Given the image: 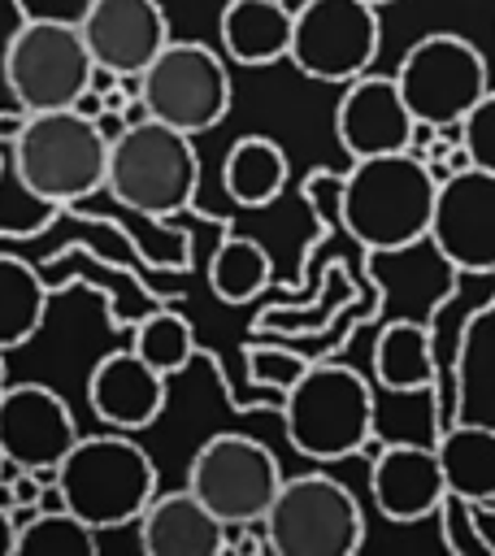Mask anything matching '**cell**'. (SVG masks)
Segmentation results:
<instances>
[{
	"label": "cell",
	"mask_w": 495,
	"mask_h": 556,
	"mask_svg": "<svg viewBox=\"0 0 495 556\" xmlns=\"http://www.w3.org/2000/svg\"><path fill=\"white\" fill-rule=\"evenodd\" d=\"M439 174L417 152L360 156L339 178L343 230L365 252H404L430 235Z\"/></svg>",
	"instance_id": "obj_1"
},
{
	"label": "cell",
	"mask_w": 495,
	"mask_h": 556,
	"mask_svg": "<svg viewBox=\"0 0 495 556\" xmlns=\"http://www.w3.org/2000/svg\"><path fill=\"white\" fill-rule=\"evenodd\" d=\"M221 187L239 208H265L287 187V152L269 135H243L221 156Z\"/></svg>",
	"instance_id": "obj_22"
},
{
	"label": "cell",
	"mask_w": 495,
	"mask_h": 556,
	"mask_svg": "<svg viewBox=\"0 0 495 556\" xmlns=\"http://www.w3.org/2000/svg\"><path fill=\"white\" fill-rule=\"evenodd\" d=\"M412 130H417V117L404 104L395 74L365 70L360 78L343 83V96L334 104V139L352 161L382 156V152H408Z\"/></svg>",
	"instance_id": "obj_14"
},
{
	"label": "cell",
	"mask_w": 495,
	"mask_h": 556,
	"mask_svg": "<svg viewBox=\"0 0 495 556\" xmlns=\"http://www.w3.org/2000/svg\"><path fill=\"white\" fill-rule=\"evenodd\" d=\"M261 530L278 556H352L365 543V513L339 478L295 473L282 478Z\"/></svg>",
	"instance_id": "obj_6"
},
{
	"label": "cell",
	"mask_w": 495,
	"mask_h": 556,
	"mask_svg": "<svg viewBox=\"0 0 495 556\" xmlns=\"http://www.w3.org/2000/svg\"><path fill=\"white\" fill-rule=\"evenodd\" d=\"M0 178H4V152H0Z\"/></svg>",
	"instance_id": "obj_34"
},
{
	"label": "cell",
	"mask_w": 495,
	"mask_h": 556,
	"mask_svg": "<svg viewBox=\"0 0 495 556\" xmlns=\"http://www.w3.org/2000/svg\"><path fill=\"white\" fill-rule=\"evenodd\" d=\"M48 313V287L30 261L0 252V352L30 343Z\"/></svg>",
	"instance_id": "obj_23"
},
{
	"label": "cell",
	"mask_w": 495,
	"mask_h": 556,
	"mask_svg": "<svg viewBox=\"0 0 495 556\" xmlns=\"http://www.w3.org/2000/svg\"><path fill=\"white\" fill-rule=\"evenodd\" d=\"M96 530L61 508H35L26 521H17V547L13 556H91Z\"/></svg>",
	"instance_id": "obj_25"
},
{
	"label": "cell",
	"mask_w": 495,
	"mask_h": 556,
	"mask_svg": "<svg viewBox=\"0 0 495 556\" xmlns=\"http://www.w3.org/2000/svg\"><path fill=\"white\" fill-rule=\"evenodd\" d=\"M369 495L373 508L395 526L434 517L447 495L439 452L426 443H382L369 465Z\"/></svg>",
	"instance_id": "obj_16"
},
{
	"label": "cell",
	"mask_w": 495,
	"mask_h": 556,
	"mask_svg": "<svg viewBox=\"0 0 495 556\" xmlns=\"http://www.w3.org/2000/svg\"><path fill=\"white\" fill-rule=\"evenodd\" d=\"M395 83L417 122L456 130L460 117L486 96L491 74H486V56L465 35L430 30L399 56Z\"/></svg>",
	"instance_id": "obj_8"
},
{
	"label": "cell",
	"mask_w": 495,
	"mask_h": 556,
	"mask_svg": "<svg viewBox=\"0 0 495 556\" xmlns=\"http://www.w3.org/2000/svg\"><path fill=\"white\" fill-rule=\"evenodd\" d=\"M52 486L56 500L100 534L139 521L156 495V465L126 430L78 434V443L52 469Z\"/></svg>",
	"instance_id": "obj_3"
},
{
	"label": "cell",
	"mask_w": 495,
	"mask_h": 556,
	"mask_svg": "<svg viewBox=\"0 0 495 556\" xmlns=\"http://www.w3.org/2000/svg\"><path fill=\"white\" fill-rule=\"evenodd\" d=\"M460 143L469 152V161L478 169H491L495 174V87H486V96L460 117Z\"/></svg>",
	"instance_id": "obj_28"
},
{
	"label": "cell",
	"mask_w": 495,
	"mask_h": 556,
	"mask_svg": "<svg viewBox=\"0 0 495 556\" xmlns=\"http://www.w3.org/2000/svg\"><path fill=\"white\" fill-rule=\"evenodd\" d=\"M200 187V156L187 130L156 117L126 122L109 135V178L104 191L139 217H178L191 208Z\"/></svg>",
	"instance_id": "obj_4"
},
{
	"label": "cell",
	"mask_w": 495,
	"mask_h": 556,
	"mask_svg": "<svg viewBox=\"0 0 495 556\" xmlns=\"http://www.w3.org/2000/svg\"><path fill=\"white\" fill-rule=\"evenodd\" d=\"M17 182L43 204H78L109 178V135L78 109L26 113L9 148Z\"/></svg>",
	"instance_id": "obj_2"
},
{
	"label": "cell",
	"mask_w": 495,
	"mask_h": 556,
	"mask_svg": "<svg viewBox=\"0 0 495 556\" xmlns=\"http://www.w3.org/2000/svg\"><path fill=\"white\" fill-rule=\"evenodd\" d=\"M439 378L434 330L421 321H391L373 339V382L382 391H430Z\"/></svg>",
	"instance_id": "obj_20"
},
{
	"label": "cell",
	"mask_w": 495,
	"mask_h": 556,
	"mask_svg": "<svg viewBox=\"0 0 495 556\" xmlns=\"http://www.w3.org/2000/svg\"><path fill=\"white\" fill-rule=\"evenodd\" d=\"M269 274H274L269 252L256 239L239 235V239H226L213 252V261H208V291L221 304H248V300H256L269 287Z\"/></svg>",
	"instance_id": "obj_24"
},
{
	"label": "cell",
	"mask_w": 495,
	"mask_h": 556,
	"mask_svg": "<svg viewBox=\"0 0 495 556\" xmlns=\"http://www.w3.org/2000/svg\"><path fill=\"white\" fill-rule=\"evenodd\" d=\"M0 478H4V452H0Z\"/></svg>",
	"instance_id": "obj_35"
},
{
	"label": "cell",
	"mask_w": 495,
	"mask_h": 556,
	"mask_svg": "<svg viewBox=\"0 0 495 556\" xmlns=\"http://www.w3.org/2000/svg\"><path fill=\"white\" fill-rule=\"evenodd\" d=\"M243 361H248V378L256 387H274V391H287L308 369V356H300L291 348H274V343H248Z\"/></svg>",
	"instance_id": "obj_27"
},
{
	"label": "cell",
	"mask_w": 495,
	"mask_h": 556,
	"mask_svg": "<svg viewBox=\"0 0 495 556\" xmlns=\"http://www.w3.org/2000/svg\"><path fill=\"white\" fill-rule=\"evenodd\" d=\"M13 547H17V513L0 504V556H13Z\"/></svg>",
	"instance_id": "obj_31"
},
{
	"label": "cell",
	"mask_w": 495,
	"mask_h": 556,
	"mask_svg": "<svg viewBox=\"0 0 495 556\" xmlns=\"http://www.w3.org/2000/svg\"><path fill=\"white\" fill-rule=\"evenodd\" d=\"M382 48L378 4L365 0H308L291 22L287 61L317 83H352L373 70Z\"/></svg>",
	"instance_id": "obj_11"
},
{
	"label": "cell",
	"mask_w": 495,
	"mask_h": 556,
	"mask_svg": "<svg viewBox=\"0 0 495 556\" xmlns=\"http://www.w3.org/2000/svg\"><path fill=\"white\" fill-rule=\"evenodd\" d=\"M139 100L148 117L195 139L230 113V70L208 43L169 39L139 74Z\"/></svg>",
	"instance_id": "obj_9"
},
{
	"label": "cell",
	"mask_w": 495,
	"mask_h": 556,
	"mask_svg": "<svg viewBox=\"0 0 495 556\" xmlns=\"http://www.w3.org/2000/svg\"><path fill=\"white\" fill-rule=\"evenodd\" d=\"M169 378L156 374L135 348L100 356L87 374V404L109 430H143L165 413Z\"/></svg>",
	"instance_id": "obj_17"
},
{
	"label": "cell",
	"mask_w": 495,
	"mask_h": 556,
	"mask_svg": "<svg viewBox=\"0 0 495 556\" xmlns=\"http://www.w3.org/2000/svg\"><path fill=\"white\" fill-rule=\"evenodd\" d=\"M291 22L282 0H226L217 35L234 65H274L291 52Z\"/></svg>",
	"instance_id": "obj_19"
},
{
	"label": "cell",
	"mask_w": 495,
	"mask_h": 556,
	"mask_svg": "<svg viewBox=\"0 0 495 556\" xmlns=\"http://www.w3.org/2000/svg\"><path fill=\"white\" fill-rule=\"evenodd\" d=\"M426 239L452 269L495 274V174L478 165L443 174Z\"/></svg>",
	"instance_id": "obj_12"
},
{
	"label": "cell",
	"mask_w": 495,
	"mask_h": 556,
	"mask_svg": "<svg viewBox=\"0 0 495 556\" xmlns=\"http://www.w3.org/2000/svg\"><path fill=\"white\" fill-rule=\"evenodd\" d=\"M287 443L308 460H347L373 439V387L352 365H308L282 391Z\"/></svg>",
	"instance_id": "obj_5"
},
{
	"label": "cell",
	"mask_w": 495,
	"mask_h": 556,
	"mask_svg": "<svg viewBox=\"0 0 495 556\" xmlns=\"http://www.w3.org/2000/svg\"><path fill=\"white\" fill-rule=\"evenodd\" d=\"M156 374H165V378H174V374H182L187 365H191V356H195V330H191V321L182 317V313H169V308H156V313H148L139 326H135V343H130Z\"/></svg>",
	"instance_id": "obj_26"
},
{
	"label": "cell",
	"mask_w": 495,
	"mask_h": 556,
	"mask_svg": "<svg viewBox=\"0 0 495 556\" xmlns=\"http://www.w3.org/2000/svg\"><path fill=\"white\" fill-rule=\"evenodd\" d=\"M82 43L104 74H143L148 61L174 39L161 0H91L78 22Z\"/></svg>",
	"instance_id": "obj_15"
},
{
	"label": "cell",
	"mask_w": 495,
	"mask_h": 556,
	"mask_svg": "<svg viewBox=\"0 0 495 556\" xmlns=\"http://www.w3.org/2000/svg\"><path fill=\"white\" fill-rule=\"evenodd\" d=\"M13 9L26 22H69V26H78L82 13L91 9V0H13Z\"/></svg>",
	"instance_id": "obj_30"
},
{
	"label": "cell",
	"mask_w": 495,
	"mask_h": 556,
	"mask_svg": "<svg viewBox=\"0 0 495 556\" xmlns=\"http://www.w3.org/2000/svg\"><path fill=\"white\" fill-rule=\"evenodd\" d=\"M0 74L22 113H48L78 104V96L91 87L96 61L78 26L17 17V30L4 39Z\"/></svg>",
	"instance_id": "obj_7"
},
{
	"label": "cell",
	"mask_w": 495,
	"mask_h": 556,
	"mask_svg": "<svg viewBox=\"0 0 495 556\" xmlns=\"http://www.w3.org/2000/svg\"><path fill=\"white\" fill-rule=\"evenodd\" d=\"M365 4H378V9H382V4H391V0H365Z\"/></svg>",
	"instance_id": "obj_33"
},
{
	"label": "cell",
	"mask_w": 495,
	"mask_h": 556,
	"mask_svg": "<svg viewBox=\"0 0 495 556\" xmlns=\"http://www.w3.org/2000/svg\"><path fill=\"white\" fill-rule=\"evenodd\" d=\"M443 482L452 495L491 504L495 500V426L482 421H456L434 443Z\"/></svg>",
	"instance_id": "obj_21"
},
{
	"label": "cell",
	"mask_w": 495,
	"mask_h": 556,
	"mask_svg": "<svg viewBox=\"0 0 495 556\" xmlns=\"http://www.w3.org/2000/svg\"><path fill=\"white\" fill-rule=\"evenodd\" d=\"M78 443L69 404L43 382H9L0 391V452L17 469L52 473Z\"/></svg>",
	"instance_id": "obj_13"
},
{
	"label": "cell",
	"mask_w": 495,
	"mask_h": 556,
	"mask_svg": "<svg viewBox=\"0 0 495 556\" xmlns=\"http://www.w3.org/2000/svg\"><path fill=\"white\" fill-rule=\"evenodd\" d=\"M139 547L148 556H221L230 526L204 508L200 495L182 491H156L148 508L139 513Z\"/></svg>",
	"instance_id": "obj_18"
},
{
	"label": "cell",
	"mask_w": 495,
	"mask_h": 556,
	"mask_svg": "<svg viewBox=\"0 0 495 556\" xmlns=\"http://www.w3.org/2000/svg\"><path fill=\"white\" fill-rule=\"evenodd\" d=\"M278 486H282L278 456L261 439L239 430H221L204 439L187 465V491L200 495L204 508H213L230 530L261 526Z\"/></svg>",
	"instance_id": "obj_10"
},
{
	"label": "cell",
	"mask_w": 495,
	"mask_h": 556,
	"mask_svg": "<svg viewBox=\"0 0 495 556\" xmlns=\"http://www.w3.org/2000/svg\"><path fill=\"white\" fill-rule=\"evenodd\" d=\"M473 500H460V495H443V504H439V517H443V539H447V547H456V552H495V543L482 534V526L473 521Z\"/></svg>",
	"instance_id": "obj_29"
},
{
	"label": "cell",
	"mask_w": 495,
	"mask_h": 556,
	"mask_svg": "<svg viewBox=\"0 0 495 556\" xmlns=\"http://www.w3.org/2000/svg\"><path fill=\"white\" fill-rule=\"evenodd\" d=\"M9 387V369H4V352H0V391Z\"/></svg>",
	"instance_id": "obj_32"
}]
</instances>
